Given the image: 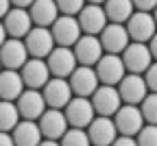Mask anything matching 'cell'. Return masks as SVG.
<instances>
[{"label": "cell", "instance_id": "30bf717a", "mask_svg": "<svg viewBox=\"0 0 157 146\" xmlns=\"http://www.w3.org/2000/svg\"><path fill=\"white\" fill-rule=\"evenodd\" d=\"M72 55L76 59V66H87V68H94L96 61L101 59L105 52L101 48V41L94 35H81L76 39V44L72 46Z\"/></svg>", "mask_w": 157, "mask_h": 146}, {"label": "cell", "instance_id": "6da1fadb", "mask_svg": "<svg viewBox=\"0 0 157 146\" xmlns=\"http://www.w3.org/2000/svg\"><path fill=\"white\" fill-rule=\"evenodd\" d=\"M61 111H63V118L68 122V129H85L96 116L90 98H81V96H72Z\"/></svg>", "mask_w": 157, "mask_h": 146}, {"label": "cell", "instance_id": "83f0119b", "mask_svg": "<svg viewBox=\"0 0 157 146\" xmlns=\"http://www.w3.org/2000/svg\"><path fill=\"white\" fill-rule=\"evenodd\" d=\"M59 146H92L87 140L85 129H68L61 137H59Z\"/></svg>", "mask_w": 157, "mask_h": 146}, {"label": "cell", "instance_id": "7a4b0ae2", "mask_svg": "<svg viewBox=\"0 0 157 146\" xmlns=\"http://www.w3.org/2000/svg\"><path fill=\"white\" fill-rule=\"evenodd\" d=\"M94 74L98 79V85L116 87L120 83V79L127 74V70L120 61V55H103L94 66Z\"/></svg>", "mask_w": 157, "mask_h": 146}, {"label": "cell", "instance_id": "484cf974", "mask_svg": "<svg viewBox=\"0 0 157 146\" xmlns=\"http://www.w3.org/2000/svg\"><path fill=\"white\" fill-rule=\"evenodd\" d=\"M20 122V113L15 109V102H7L0 100V131L2 133H11V129Z\"/></svg>", "mask_w": 157, "mask_h": 146}, {"label": "cell", "instance_id": "2e32d148", "mask_svg": "<svg viewBox=\"0 0 157 146\" xmlns=\"http://www.w3.org/2000/svg\"><path fill=\"white\" fill-rule=\"evenodd\" d=\"M15 109L20 113V120L37 122V118L46 111V102L42 98V92L39 90H24L15 100Z\"/></svg>", "mask_w": 157, "mask_h": 146}, {"label": "cell", "instance_id": "ffe728a7", "mask_svg": "<svg viewBox=\"0 0 157 146\" xmlns=\"http://www.w3.org/2000/svg\"><path fill=\"white\" fill-rule=\"evenodd\" d=\"M26 59H29V52L22 39L7 37L5 44L0 46V66H2V70H20L26 63Z\"/></svg>", "mask_w": 157, "mask_h": 146}, {"label": "cell", "instance_id": "f35d334b", "mask_svg": "<svg viewBox=\"0 0 157 146\" xmlns=\"http://www.w3.org/2000/svg\"><path fill=\"white\" fill-rule=\"evenodd\" d=\"M105 0H85V5H103Z\"/></svg>", "mask_w": 157, "mask_h": 146}, {"label": "cell", "instance_id": "7c38bea8", "mask_svg": "<svg viewBox=\"0 0 157 146\" xmlns=\"http://www.w3.org/2000/svg\"><path fill=\"white\" fill-rule=\"evenodd\" d=\"M22 41H24V48H26L31 59H46L48 52L55 48L50 31L48 29H39V26H33Z\"/></svg>", "mask_w": 157, "mask_h": 146}, {"label": "cell", "instance_id": "9c48e42d", "mask_svg": "<svg viewBox=\"0 0 157 146\" xmlns=\"http://www.w3.org/2000/svg\"><path fill=\"white\" fill-rule=\"evenodd\" d=\"M66 81L70 85L72 96H81V98H90L98 87V79L94 74V68H87V66H76Z\"/></svg>", "mask_w": 157, "mask_h": 146}, {"label": "cell", "instance_id": "44dd1931", "mask_svg": "<svg viewBox=\"0 0 157 146\" xmlns=\"http://www.w3.org/2000/svg\"><path fill=\"white\" fill-rule=\"evenodd\" d=\"M0 22H2V26H5L7 37H11V39H22L33 29V22H31L26 9H17V7H11Z\"/></svg>", "mask_w": 157, "mask_h": 146}, {"label": "cell", "instance_id": "8992f818", "mask_svg": "<svg viewBox=\"0 0 157 146\" xmlns=\"http://www.w3.org/2000/svg\"><path fill=\"white\" fill-rule=\"evenodd\" d=\"M48 31L52 35L55 46H63V48H72L76 44V39L81 37V29L76 24V17L72 15H59Z\"/></svg>", "mask_w": 157, "mask_h": 146}, {"label": "cell", "instance_id": "8d00e7d4", "mask_svg": "<svg viewBox=\"0 0 157 146\" xmlns=\"http://www.w3.org/2000/svg\"><path fill=\"white\" fill-rule=\"evenodd\" d=\"M37 146H59V142H55V140H42Z\"/></svg>", "mask_w": 157, "mask_h": 146}, {"label": "cell", "instance_id": "e0dca14e", "mask_svg": "<svg viewBox=\"0 0 157 146\" xmlns=\"http://www.w3.org/2000/svg\"><path fill=\"white\" fill-rule=\"evenodd\" d=\"M37 129L42 133V140H59L68 131V122L63 118L61 109H46L37 118Z\"/></svg>", "mask_w": 157, "mask_h": 146}, {"label": "cell", "instance_id": "7402d4cb", "mask_svg": "<svg viewBox=\"0 0 157 146\" xmlns=\"http://www.w3.org/2000/svg\"><path fill=\"white\" fill-rule=\"evenodd\" d=\"M26 13L31 17L33 26H39V29H50V24L59 17L55 0H33Z\"/></svg>", "mask_w": 157, "mask_h": 146}, {"label": "cell", "instance_id": "d4e9b609", "mask_svg": "<svg viewBox=\"0 0 157 146\" xmlns=\"http://www.w3.org/2000/svg\"><path fill=\"white\" fill-rule=\"evenodd\" d=\"M109 24H124L133 13L131 0H105L101 5Z\"/></svg>", "mask_w": 157, "mask_h": 146}, {"label": "cell", "instance_id": "52a82bcc", "mask_svg": "<svg viewBox=\"0 0 157 146\" xmlns=\"http://www.w3.org/2000/svg\"><path fill=\"white\" fill-rule=\"evenodd\" d=\"M44 61H46L50 76H55V79H68L72 74V70L76 68V59L72 55V48H63V46H55Z\"/></svg>", "mask_w": 157, "mask_h": 146}, {"label": "cell", "instance_id": "74e56055", "mask_svg": "<svg viewBox=\"0 0 157 146\" xmlns=\"http://www.w3.org/2000/svg\"><path fill=\"white\" fill-rule=\"evenodd\" d=\"M5 39H7V33H5V26H2V22H0V46L5 44Z\"/></svg>", "mask_w": 157, "mask_h": 146}, {"label": "cell", "instance_id": "8fae6325", "mask_svg": "<svg viewBox=\"0 0 157 146\" xmlns=\"http://www.w3.org/2000/svg\"><path fill=\"white\" fill-rule=\"evenodd\" d=\"M76 24H78V29H81L83 35L98 37V33H101L109 22H107L105 11H103L101 5H85L81 11L76 13Z\"/></svg>", "mask_w": 157, "mask_h": 146}, {"label": "cell", "instance_id": "4316f807", "mask_svg": "<svg viewBox=\"0 0 157 146\" xmlns=\"http://www.w3.org/2000/svg\"><path fill=\"white\" fill-rule=\"evenodd\" d=\"M137 109H140V116H142L144 124H155V120H157V96L146 94L142 98V102L137 105Z\"/></svg>", "mask_w": 157, "mask_h": 146}, {"label": "cell", "instance_id": "f1b7e54d", "mask_svg": "<svg viewBox=\"0 0 157 146\" xmlns=\"http://www.w3.org/2000/svg\"><path fill=\"white\" fill-rule=\"evenodd\" d=\"M135 146H157V127L155 124H144L135 133Z\"/></svg>", "mask_w": 157, "mask_h": 146}, {"label": "cell", "instance_id": "ba28073f", "mask_svg": "<svg viewBox=\"0 0 157 146\" xmlns=\"http://www.w3.org/2000/svg\"><path fill=\"white\" fill-rule=\"evenodd\" d=\"M90 102H92L94 113L103 116V118H111L118 109H120V105H122L120 96H118V90L109 87V85H98L96 92L90 96Z\"/></svg>", "mask_w": 157, "mask_h": 146}, {"label": "cell", "instance_id": "ab89813d", "mask_svg": "<svg viewBox=\"0 0 157 146\" xmlns=\"http://www.w3.org/2000/svg\"><path fill=\"white\" fill-rule=\"evenodd\" d=\"M0 70H2V66H0Z\"/></svg>", "mask_w": 157, "mask_h": 146}, {"label": "cell", "instance_id": "5bb4252c", "mask_svg": "<svg viewBox=\"0 0 157 146\" xmlns=\"http://www.w3.org/2000/svg\"><path fill=\"white\" fill-rule=\"evenodd\" d=\"M116 90H118L122 105H140L142 98L148 94L142 74H124L120 79V83L116 85Z\"/></svg>", "mask_w": 157, "mask_h": 146}, {"label": "cell", "instance_id": "4dcf8cb0", "mask_svg": "<svg viewBox=\"0 0 157 146\" xmlns=\"http://www.w3.org/2000/svg\"><path fill=\"white\" fill-rule=\"evenodd\" d=\"M142 79H144L146 90H148L151 94H155V90H157V68H155V63H151V66L142 72Z\"/></svg>", "mask_w": 157, "mask_h": 146}, {"label": "cell", "instance_id": "ac0fdd59", "mask_svg": "<svg viewBox=\"0 0 157 146\" xmlns=\"http://www.w3.org/2000/svg\"><path fill=\"white\" fill-rule=\"evenodd\" d=\"M98 41H101V48L105 55H120L129 44L124 24H107L98 33Z\"/></svg>", "mask_w": 157, "mask_h": 146}, {"label": "cell", "instance_id": "1f68e13d", "mask_svg": "<svg viewBox=\"0 0 157 146\" xmlns=\"http://www.w3.org/2000/svg\"><path fill=\"white\" fill-rule=\"evenodd\" d=\"M133 11H142V13H151L157 5V0H131Z\"/></svg>", "mask_w": 157, "mask_h": 146}, {"label": "cell", "instance_id": "d6986e66", "mask_svg": "<svg viewBox=\"0 0 157 146\" xmlns=\"http://www.w3.org/2000/svg\"><path fill=\"white\" fill-rule=\"evenodd\" d=\"M85 133L92 146H111V142L118 137L113 120L103 116H94V120L85 127Z\"/></svg>", "mask_w": 157, "mask_h": 146}, {"label": "cell", "instance_id": "4fadbf2b", "mask_svg": "<svg viewBox=\"0 0 157 146\" xmlns=\"http://www.w3.org/2000/svg\"><path fill=\"white\" fill-rule=\"evenodd\" d=\"M42 90H44L42 98L46 102V109H63L68 105V100L72 98V92H70V85H68L66 79L50 76Z\"/></svg>", "mask_w": 157, "mask_h": 146}, {"label": "cell", "instance_id": "9a60e30c", "mask_svg": "<svg viewBox=\"0 0 157 146\" xmlns=\"http://www.w3.org/2000/svg\"><path fill=\"white\" fill-rule=\"evenodd\" d=\"M20 79L24 83V90H42L46 85V81L50 79V72L46 68L44 59H26V63L17 70Z\"/></svg>", "mask_w": 157, "mask_h": 146}, {"label": "cell", "instance_id": "d6a6232c", "mask_svg": "<svg viewBox=\"0 0 157 146\" xmlns=\"http://www.w3.org/2000/svg\"><path fill=\"white\" fill-rule=\"evenodd\" d=\"M111 146H135V140L133 137H124V135H118L111 142Z\"/></svg>", "mask_w": 157, "mask_h": 146}, {"label": "cell", "instance_id": "e575fe53", "mask_svg": "<svg viewBox=\"0 0 157 146\" xmlns=\"http://www.w3.org/2000/svg\"><path fill=\"white\" fill-rule=\"evenodd\" d=\"M0 146H13V140L9 133H2L0 131Z\"/></svg>", "mask_w": 157, "mask_h": 146}, {"label": "cell", "instance_id": "603a6c76", "mask_svg": "<svg viewBox=\"0 0 157 146\" xmlns=\"http://www.w3.org/2000/svg\"><path fill=\"white\" fill-rule=\"evenodd\" d=\"M9 135L13 140V146H37L42 142V133L37 129V122L33 120H20Z\"/></svg>", "mask_w": 157, "mask_h": 146}, {"label": "cell", "instance_id": "cb8c5ba5", "mask_svg": "<svg viewBox=\"0 0 157 146\" xmlns=\"http://www.w3.org/2000/svg\"><path fill=\"white\" fill-rule=\"evenodd\" d=\"M24 92V83L17 70H0V100L15 102L17 96Z\"/></svg>", "mask_w": 157, "mask_h": 146}, {"label": "cell", "instance_id": "d590c367", "mask_svg": "<svg viewBox=\"0 0 157 146\" xmlns=\"http://www.w3.org/2000/svg\"><path fill=\"white\" fill-rule=\"evenodd\" d=\"M9 9H11V2H9V0H0V20L7 15Z\"/></svg>", "mask_w": 157, "mask_h": 146}, {"label": "cell", "instance_id": "3957f363", "mask_svg": "<svg viewBox=\"0 0 157 146\" xmlns=\"http://www.w3.org/2000/svg\"><path fill=\"white\" fill-rule=\"evenodd\" d=\"M120 61H122L127 74H142V72L153 63V57H151L146 44L129 41L127 48L120 52Z\"/></svg>", "mask_w": 157, "mask_h": 146}, {"label": "cell", "instance_id": "f546056e", "mask_svg": "<svg viewBox=\"0 0 157 146\" xmlns=\"http://www.w3.org/2000/svg\"><path fill=\"white\" fill-rule=\"evenodd\" d=\"M59 15H72L76 17V13L85 7V0H55Z\"/></svg>", "mask_w": 157, "mask_h": 146}, {"label": "cell", "instance_id": "277c9868", "mask_svg": "<svg viewBox=\"0 0 157 146\" xmlns=\"http://www.w3.org/2000/svg\"><path fill=\"white\" fill-rule=\"evenodd\" d=\"M111 120H113L116 133L124 137H135V133L144 127V120L140 116L137 105H120V109L111 116Z\"/></svg>", "mask_w": 157, "mask_h": 146}, {"label": "cell", "instance_id": "836d02e7", "mask_svg": "<svg viewBox=\"0 0 157 146\" xmlns=\"http://www.w3.org/2000/svg\"><path fill=\"white\" fill-rule=\"evenodd\" d=\"M11 7H17V9H29L33 0H9Z\"/></svg>", "mask_w": 157, "mask_h": 146}, {"label": "cell", "instance_id": "5b68a950", "mask_svg": "<svg viewBox=\"0 0 157 146\" xmlns=\"http://www.w3.org/2000/svg\"><path fill=\"white\" fill-rule=\"evenodd\" d=\"M129 41H137V44H146L148 39L155 37V17L151 13L133 11L131 17L124 22Z\"/></svg>", "mask_w": 157, "mask_h": 146}]
</instances>
